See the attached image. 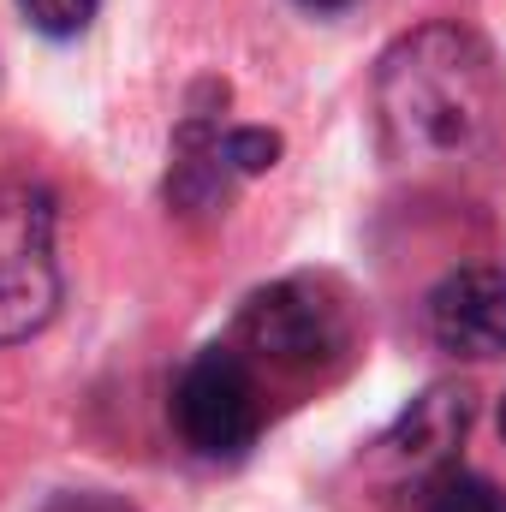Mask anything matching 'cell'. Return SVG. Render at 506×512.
Wrapping results in <instances>:
<instances>
[{
  "mask_svg": "<svg viewBox=\"0 0 506 512\" xmlns=\"http://www.w3.org/2000/svg\"><path fill=\"white\" fill-rule=\"evenodd\" d=\"M96 6H102V0H18V12L30 18V30H42V36H54V42L84 36L90 18H96Z\"/></svg>",
  "mask_w": 506,
  "mask_h": 512,
  "instance_id": "8",
  "label": "cell"
},
{
  "mask_svg": "<svg viewBox=\"0 0 506 512\" xmlns=\"http://www.w3.org/2000/svg\"><path fill=\"white\" fill-rule=\"evenodd\" d=\"M423 512H506V495L465 465H435V477L423 483Z\"/></svg>",
  "mask_w": 506,
  "mask_h": 512,
  "instance_id": "7",
  "label": "cell"
},
{
  "mask_svg": "<svg viewBox=\"0 0 506 512\" xmlns=\"http://www.w3.org/2000/svg\"><path fill=\"white\" fill-rule=\"evenodd\" d=\"M381 143L399 161H471L489 155L506 120L495 54L453 24L399 36L376 66Z\"/></svg>",
  "mask_w": 506,
  "mask_h": 512,
  "instance_id": "1",
  "label": "cell"
},
{
  "mask_svg": "<svg viewBox=\"0 0 506 512\" xmlns=\"http://www.w3.org/2000/svg\"><path fill=\"white\" fill-rule=\"evenodd\" d=\"M173 423L185 435L191 453L203 459H239L262 429V405H256V382L239 364V352L227 346H203L179 382H173Z\"/></svg>",
  "mask_w": 506,
  "mask_h": 512,
  "instance_id": "4",
  "label": "cell"
},
{
  "mask_svg": "<svg viewBox=\"0 0 506 512\" xmlns=\"http://www.w3.org/2000/svg\"><path fill=\"white\" fill-rule=\"evenodd\" d=\"M429 334L453 358H501L506 352V268H453L429 292Z\"/></svg>",
  "mask_w": 506,
  "mask_h": 512,
  "instance_id": "5",
  "label": "cell"
},
{
  "mask_svg": "<svg viewBox=\"0 0 506 512\" xmlns=\"http://www.w3.org/2000/svg\"><path fill=\"white\" fill-rule=\"evenodd\" d=\"M298 6H304V12H352L358 0H298Z\"/></svg>",
  "mask_w": 506,
  "mask_h": 512,
  "instance_id": "10",
  "label": "cell"
},
{
  "mask_svg": "<svg viewBox=\"0 0 506 512\" xmlns=\"http://www.w3.org/2000/svg\"><path fill=\"white\" fill-rule=\"evenodd\" d=\"M227 155H233V173L251 179V173H268V167L280 161V137H274V131H256V126L227 131Z\"/></svg>",
  "mask_w": 506,
  "mask_h": 512,
  "instance_id": "9",
  "label": "cell"
},
{
  "mask_svg": "<svg viewBox=\"0 0 506 512\" xmlns=\"http://www.w3.org/2000/svg\"><path fill=\"white\" fill-rule=\"evenodd\" d=\"M501 435H506V399H501Z\"/></svg>",
  "mask_w": 506,
  "mask_h": 512,
  "instance_id": "11",
  "label": "cell"
},
{
  "mask_svg": "<svg viewBox=\"0 0 506 512\" xmlns=\"http://www.w3.org/2000/svg\"><path fill=\"white\" fill-rule=\"evenodd\" d=\"M465 429H471V393H459V387H429V393L405 411L393 447H399L405 459H435V465H447V447H459Z\"/></svg>",
  "mask_w": 506,
  "mask_h": 512,
  "instance_id": "6",
  "label": "cell"
},
{
  "mask_svg": "<svg viewBox=\"0 0 506 512\" xmlns=\"http://www.w3.org/2000/svg\"><path fill=\"white\" fill-rule=\"evenodd\" d=\"M60 310L54 197L36 185L0 191V346L42 334Z\"/></svg>",
  "mask_w": 506,
  "mask_h": 512,
  "instance_id": "2",
  "label": "cell"
},
{
  "mask_svg": "<svg viewBox=\"0 0 506 512\" xmlns=\"http://www.w3.org/2000/svg\"><path fill=\"white\" fill-rule=\"evenodd\" d=\"M239 340L262 364H274L286 376H310V370H322L346 352L352 328H346V310L316 280H280V286L256 292L245 304Z\"/></svg>",
  "mask_w": 506,
  "mask_h": 512,
  "instance_id": "3",
  "label": "cell"
}]
</instances>
